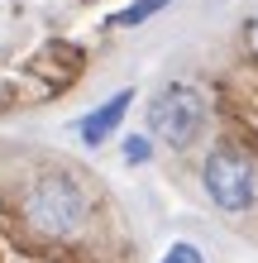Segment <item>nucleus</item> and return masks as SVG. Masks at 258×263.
Wrapping results in <instances>:
<instances>
[{
    "mask_svg": "<svg viewBox=\"0 0 258 263\" xmlns=\"http://www.w3.org/2000/svg\"><path fill=\"white\" fill-rule=\"evenodd\" d=\"M24 215L29 225L43 230V235H72L82 220H86V196L72 177L63 173H48L29 187V201H24Z\"/></svg>",
    "mask_w": 258,
    "mask_h": 263,
    "instance_id": "1",
    "label": "nucleus"
},
{
    "mask_svg": "<svg viewBox=\"0 0 258 263\" xmlns=\"http://www.w3.org/2000/svg\"><path fill=\"white\" fill-rule=\"evenodd\" d=\"M206 125V101H201V91L187 86V82H172V86H163L153 101H148V134L163 139V144H172V148H187L196 134H201Z\"/></svg>",
    "mask_w": 258,
    "mask_h": 263,
    "instance_id": "2",
    "label": "nucleus"
},
{
    "mask_svg": "<svg viewBox=\"0 0 258 263\" xmlns=\"http://www.w3.org/2000/svg\"><path fill=\"white\" fill-rule=\"evenodd\" d=\"M201 182L220 211H249L258 196V173L239 148H215L201 167Z\"/></svg>",
    "mask_w": 258,
    "mask_h": 263,
    "instance_id": "3",
    "label": "nucleus"
},
{
    "mask_svg": "<svg viewBox=\"0 0 258 263\" xmlns=\"http://www.w3.org/2000/svg\"><path fill=\"white\" fill-rule=\"evenodd\" d=\"M129 101H134V91H115L110 101L101 105V110H91L82 125H77V134H82V144H105V139H110L115 129H120V120H125V110H129Z\"/></svg>",
    "mask_w": 258,
    "mask_h": 263,
    "instance_id": "4",
    "label": "nucleus"
},
{
    "mask_svg": "<svg viewBox=\"0 0 258 263\" xmlns=\"http://www.w3.org/2000/svg\"><path fill=\"white\" fill-rule=\"evenodd\" d=\"M163 5H168V0H134V5H129V10H120V14H115L110 24H115V29H129V24H144V20H153V14H158Z\"/></svg>",
    "mask_w": 258,
    "mask_h": 263,
    "instance_id": "5",
    "label": "nucleus"
},
{
    "mask_svg": "<svg viewBox=\"0 0 258 263\" xmlns=\"http://www.w3.org/2000/svg\"><path fill=\"white\" fill-rule=\"evenodd\" d=\"M163 263H206V258H201L196 244H172V249L163 254Z\"/></svg>",
    "mask_w": 258,
    "mask_h": 263,
    "instance_id": "6",
    "label": "nucleus"
},
{
    "mask_svg": "<svg viewBox=\"0 0 258 263\" xmlns=\"http://www.w3.org/2000/svg\"><path fill=\"white\" fill-rule=\"evenodd\" d=\"M125 158H129V163H148V139H144V134L125 139Z\"/></svg>",
    "mask_w": 258,
    "mask_h": 263,
    "instance_id": "7",
    "label": "nucleus"
}]
</instances>
